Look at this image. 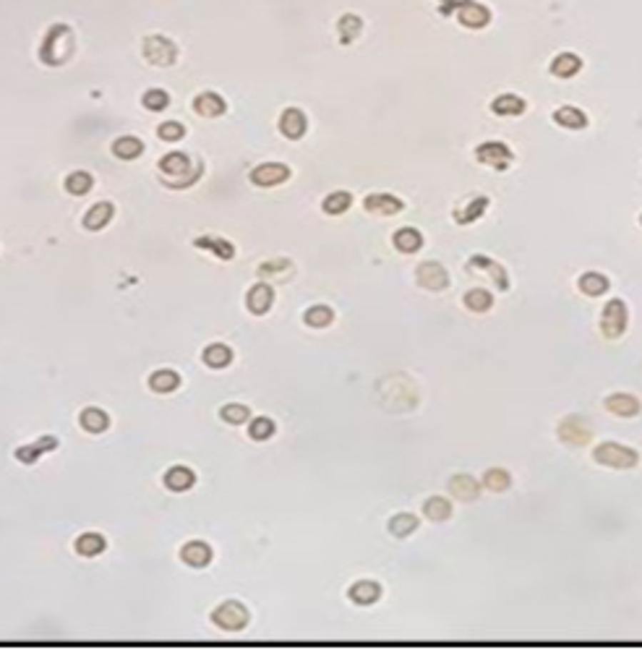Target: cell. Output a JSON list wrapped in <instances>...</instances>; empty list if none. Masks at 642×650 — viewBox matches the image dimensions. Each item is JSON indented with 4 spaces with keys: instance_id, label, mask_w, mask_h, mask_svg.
Wrapping results in <instances>:
<instances>
[{
    "instance_id": "obj_1",
    "label": "cell",
    "mask_w": 642,
    "mask_h": 650,
    "mask_svg": "<svg viewBox=\"0 0 642 650\" xmlns=\"http://www.w3.org/2000/svg\"><path fill=\"white\" fill-rule=\"evenodd\" d=\"M71 53H74V31L66 24H55L53 29L47 31L45 42H42L39 58L47 66H63L71 58Z\"/></svg>"
},
{
    "instance_id": "obj_2",
    "label": "cell",
    "mask_w": 642,
    "mask_h": 650,
    "mask_svg": "<svg viewBox=\"0 0 642 650\" xmlns=\"http://www.w3.org/2000/svg\"><path fill=\"white\" fill-rule=\"evenodd\" d=\"M593 460L598 465H606V468H619V470H627V468H635L640 462V454L632 449V446H624V444H616V441H606V444H598L593 449Z\"/></svg>"
},
{
    "instance_id": "obj_3",
    "label": "cell",
    "mask_w": 642,
    "mask_h": 650,
    "mask_svg": "<svg viewBox=\"0 0 642 650\" xmlns=\"http://www.w3.org/2000/svg\"><path fill=\"white\" fill-rule=\"evenodd\" d=\"M627 321H629V314H627V303L613 298L611 303H606L603 309V316H601V332L608 337V340H616L624 334L627 329Z\"/></svg>"
},
{
    "instance_id": "obj_4",
    "label": "cell",
    "mask_w": 642,
    "mask_h": 650,
    "mask_svg": "<svg viewBox=\"0 0 642 650\" xmlns=\"http://www.w3.org/2000/svg\"><path fill=\"white\" fill-rule=\"evenodd\" d=\"M144 58L151 66H173L175 58H178V47H175L173 39L151 34V37L144 39Z\"/></svg>"
},
{
    "instance_id": "obj_5",
    "label": "cell",
    "mask_w": 642,
    "mask_h": 650,
    "mask_svg": "<svg viewBox=\"0 0 642 650\" xmlns=\"http://www.w3.org/2000/svg\"><path fill=\"white\" fill-rule=\"evenodd\" d=\"M212 621L217 627L227 629V632H238V629H243L249 624V611H246V606H241L238 601H227V604L214 609Z\"/></svg>"
},
{
    "instance_id": "obj_6",
    "label": "cell",
    "mask_w": 642,
    "mask_h": 650,
    "mask_svg": "<svg viewBox=\"0 0 642 650\" xmlns=\"http://www.w3.org/2000/svg\"><path fill=\"white\" fill-rule=\"evenodd\" d=\"M476 157L483 162V165L493 167V170H506V167L512 165V149L506 144H501V141H486V144H481L476 149Z\"/></svg>"
},
{
    "instance_id": "obj_7",
    "label": "cell",
    "mask_w": 642,
    "mask_h": 650,
    "mask_svg": "<svg viewBox=\"0 0 642 650\" xmlns=\"http://www.w3.org/2000/svg\"><path fill=\"white\" fill-rule=\"evenodd\" d=\"M416 280L421 288L436 293V290H444L449 285V274H446V269L438 261H423L416 269Z\"/></svg>"
},
{
    "instance_id": "obj_8",
    "label": "cell",
    "mask_w": 642,
    "mask_h": 650,
    "mask_svg": "<svg viewBox=\"0 0 642 650\" xmlns=\"http://www.w3.org/2000/svg\"><path fill=\"white\" fill-rule=\"evenodd\" d=\"M457 21L468 29H483L486 24L491 21V11L481 3H473V0H462L457 6Z\"/></svg>"
},
{
    "instance_id": "obj_9",
    "label": "cell",
    "mask_w": 642,
    "mask_h": 650,
    "mask_svg": "<svg viewBox=\"0 0 642 650\" xmlns=\"http://www.w3.org/2000/svg\"><path fill=\"white\" fill-rule=\"evenodd\" d=\"M290 178V167L282 165V162H266V165L254 167L251 173V181L261 186V189H269V186H280Z\"/></svg>"
},
{
    "instance_id": "obj_10",
    "label": "cell",
    "mask_w": 642,
    "mask_h": 650,
    "mask_svg": "<svg viewBox=\"0 0 642 650\" xmlns=\"http://www.w3.org/2000/svg\"><path fill=\"white\" fill-rule=\"evenodd\" d=\"M590 436H593V431H590V426L585 424L582 418H577V416L564 418V421L559 424V439L564 441V444L582 446V444H588Z\"/></svg>"
},
{
    "instance_id": "obj_11",
    "label": "cell",
    "mask_w": 642,
    "mask_h": 650,
    "mask_svg": "<svg viewBox=\"0 0 642 650\" xmlns=\"http://www.w3.org/2000/svg\"><path fill=\"white\" fill-rule=\"evenodd\" d=\"M606 410L608 413H613V416H619V418H632V416H637L640 413V400H637L635 394H624V392H616V394H608L606 397Z\"/></svg>"
},
{
    "instance_id": "obj_12",
    "label": "cell",
    "mask_w": 642,
    "mask_h": 650,
    "mask_svg": "<svg viewBox=\"0 0 642 650\" xmlns=\"http://www.w3.org/2000/svg\"><path fill=\"white\" fill-rule=\"evenodd\" d=\"M306 129H309V121H306L303 110H298V107H287L285 113H282V118H280L282 134L295 141V139H301L303 134H306Z\"/></svg>"
},
{
    "instance_id": "obj_13",
    "label": "cell",
    "mask_w": 642,
    "mask_h": 650,
    "mask_svg": "<svg viewBox=\"0 0 642 650\" xmlns=\"http://www.w3.org/2000/svg\"><path fill=\"white\" fill-rule=\"evenodd\" d=\"M274 303V293L269 285H264V282H259V285H254V288L249 290V298H246V306H249L251 314H256V316H261V314H266V311L272 309Z\"/></svg>"
},
{
    "instance_id": "obj_14",
    "label": "cell",
    "mask_w": 642,
    "mask_h": 650,
    "mask_svg": "<svg viewBox=\"0 0 642 650\" xmlns=\"http://www.w3.org/2000/svg\"><path fill=\"white\" fill-rule=\"evenodd\" d=\"M363 206L373 214H397L405 209V204L397 196H392V194H371V196H366Z\"/></svg>"
},
{
    "instance_id": "obj_15",
    "label": "cell",
    "mask_w": 642,
    "mask_h": 650,
    "mask_svg": "<svg viewBox=\"0 0 642 650\" xmlns=\"http://www.w3.org/2000/svg\"><path fill=\"white\" fill-rule=\"evenodd\" d=\"M468 266H470V269H486V272L491 274V280L496 282V288H499V290H509V277H506L504 266L496 264L493 259L476 254V256H473V259L468 261Z\"/></svg>"
},
{
    "instance_id": "obj_16",
    "label": "cell",
    "mask_w": 642,
    "mask_h": 650,
    "mask_svg": "<svg viewBox=\"0 0 642 650\" xmlns=\"http://www.w3.org/2000/svg\"><path fill=\"white\" fill-rule=\"evenodd\" d=\"M449 491H452V496H457L460 501H476L478 494H481V484H478L473 476H452V481H449Z\"/></svg>"
},
{
    "instance_id": "obj_17",
    "label": "cell",
    "mask_w": 642,
    "mask_h": 650,
    "mask_svg": "<svg viewBox=\"0 0 642 650\" xmlns=\"http://www.w3.org/2000/svg\"><path fill=\"white\" fill-rule=\"evenodd\" d=\"M181 559L189 564V567H206L209 561H212V549L206 544H201V541H191V544H186L181 549Z\"/></svg>"
},
{
    "instance_id": "obj_18",
    "label": "cell",
    "mask_w": 642,
    "mask_h": 650,
    "mask_svg": "<svg viewBox=\"0 0 642 650\" xmlns=\"http://www.w3.org/2000/svg\"><path fill=\"white\" fill-rule=\"evenodd\" d=\"M553 123L561 126V129H569V131H580L588 126V115L582 113L580 107H572V105H564L553 113Z\"/></svg>"
},
{
    "instance_id": "obj_19",
    "label": "cell",
    "mask_w": 642,
    "mask_h": 650,
    "mask_svg": "<svg viewBox=\"0 0 642 650\" xmlns=\"http://www.w3.org/2000/svg\"><path fill=\"white\" fill-rule=\"evenodd\" d=\"M350 601L353 604H358V606H371V604H376L378 598H381V585L378 582H371V580H361V582H356L353 588H350Z\"/></svg>"
},
{
    "instance_id": "obj_20",
    "label": "cell",
    "mask_w": 642,
    "mask_h": 650,
    "mask_svg": "<svg viewBox=\"0 0 642 650\" xmlns=\"http://www.w3.org/2000/svg\"><path fill=\"white\" fill-rule=\"evenodd\" d=\"M55 446H58V439H55V436H42V439H37L34 444L19 446V449H16V460H21V462H26V465H31L34 460H39V454L50 452V449H55Z\"/></svg>"
},
{
    "instance_id": "obj_21",
    "label": "cell",
    "mask_w": 642,
    "mask_h": 650,
    "mask_svg": "<svg viewBox=\"0 0 642 650\" xmlns=\"http://www.w3.org/2000/svg\"><path fill=\"white\" fill-rule=\"evenodd\" d=\"M225 99L219 97V94H214V91H206V94H199L196 99H194V110H196L199 115H204V118H217V115L225 113Z\"/></svg>"
},
{
    "instance_id": "obj_22",
    "label": "cell",
    "mask_w": 642,
    "mask_h": 650,
    "mask_svg": "<svg viewBox=\"0 0 642 650\" xmlns=\"http://www.w3.org/2000/svg\"><path fill=\"white\" fill-rule=\"evenodd\" d=\"M194 484H196V476H194V470L191 468L178 465V468H170L165 473V486L170 491H189Z\"/></svg>"
},
{
    "instance_id": "obj_23",
    "label": "cell",
    "mask_w": 642,
    "mask_h": 650,
    "mask_svg": "<svg viewBox=\"0 0 642 650\" xmlns=\"http://www.w3.org/2000/svg\"><path fill=\"white\" fill-rule=\"evenodd\" d=\"M580 69H582V61L580 55L574 53H559L551 63V74L559 76V79H572V76L580 74Z\"/></svg>"
},
{
    "instance_id": "obj_24",
    "label": "cell",
    "mask_w": 642,
    "mask_h": 650,
    "mask_svg": "<svg viewBox=\"0 0 642 650\" xmlns=\"http://www.w3.org/2000/svg\"><path fill=\"white\" fill-rule=\"evenodd\" d=\"M113 214H115V209H113L110 201H99V204H94L89 212H86V217H84V227H86V230H102V227L113 219Z\"/></svg>"
},
{
    "instance_id": "obj_25",
    "label": "cell",
    "mask_w": 642,
    "mask_h": 650,
    "mask_svg": "<svg viewBox=\"0 0 642 650\" xmlns=\"http://www.w3.org/2000/svg\"><path fill=\"white\" fill-rule=\"evenodd\" d=\"M394 246H397V251H402V254H416V251H421V246H423V235L418 233L416 227H402V230L394 233Z\"/></svg>"
},
{
    "instance_id": "obj_26",
    "label": "cell",
    "mask_w": 642,
    "mask_h": 650,
    "mask_svg": "<svg viewBox=\"0 0 642 650\" xmlns=\"http://www.w3.org/2000/svg\"><path fill=\"white\" fill-rule=\"evenodd\" d=\"M577 288L585 295H590V298H598V295H603L608 290V277H603L601 272H585L577 280Z\"/></svg>"
},
{
    "instance_id": "obj_27",
    "label": "cell",
    "mask_w": 642,
    "mask_h": 650,
    "mask_svg": "<svg viewBox=\"0 0 642 650\" xmlns=\"http://www.w3.org/2000/svg\"><path fill=\"white\" fill-rule=\"evenodd\" d=\"M178 384H181V376L170 369H159L149 376V386L154 392L167 394V392H173V389H178Z\"/></svg>"
},
{
    "instance_id": "obj_28",
    "label": "cell",
    "mask_w": 642,
    "mask_h": 650,
    "mask_svg": "<svg viewBox=\"0 0 642 650\" xmlns=\"http://www.w3.org/2000/svg\"><path fill=\"white\" fill-rule=\"evenodd\" d=\"M525 99L517 97V94H501L491 102V110L496 115H522L525 113Z\"/></svg>"
},
{
    "instance_id": "obj_29",
    "label": "cell",
    "mask_w": 642,
    "mask_h": 650,
    "mask_svg": "<svg viewBox=\"0 0 642 650\" xmlns=\"http://www.w3.org/2000/svg\"><path fill=\"white\" fill-rule=\"evenodd\" d=\"M486 209H488V196H478V199H473L465 209H457V212H454V222L470 225V222H476L478 217H483Z\"/></svg>"
},
{
    "instance_id": "obj_30",
    "label": "cell",
    "mask_w": 642,
    "mask_h": 650,
    "mask_svg": "<svg viewBox=\"0 0 642 650\" xmlns=\"http://www.w3.org/2000/svg\"><path fill=\"white\" fill-rule=\"evenodd\" d=\"M423 514L433 522H444L452 517V501H446L444 496H431L423 504Z\"/></svg>"
},
{
    "instance_id": "obj_31",
    "label": "cell",
    "mask_w": 642,
    "mask_h": 650,
    "mask_svg": "<svg viewBox=\"0 0 642 650\" xmlns=\"http://www.w3.org/2000/svg\"><path fill=\"white\" fill-rule=\"evenodd\" d=\"M418 530V517L410 512H402V514H394L392 520H389V533H392L394 538H408L410 533H416Z\"/></svg>"
},
{
    "instance_id": "obj_32",
    "label": "cell",
    "mask_w": 642,
    "mask_h": 650,
    "mask_svg": "<svg viewBox=\"0 0 642 650\" xmlns=\"http://www.w3.org/2000/svg\"><path fill=\"white\" fill-rule=\"evenodd\" d=\"M361 29H363L361 16L345 14L340 19V24H337V31H340V42H342V45H350V42H353V39L361 34Z\"/></svg>"
},
{
    "instance_id": "obj_33",
    "label": "cell",
    "mask_w": 642,
    "mask_h": 650,
    "mask_svg": "<svg viewBox=\"0 0 642 650\" xmlns=\"http://www.w3.org/2000/svg\"><path fill=\"white\" fill-rule=\"evenodd\" d=\"M465 306H468L470 311H476V314H486V311L493 306V295L483 288L468 290V293H465Z\"/></svg>"
},
{
    "instance_id": "obj_34",
    "label": "cell",
    "mask_w": 642,
    "mask_h": 650,
    "mask_svg": "<svg viewBox=\"0 0 642 650\" xmlns=\"http://www.w3.org/2000/svg\"><path fill=\"white\" fill-rule=\"evenodd\" d=\"M76 551L81 556H97V554L105 551V538L99 533H84L79 541H76Z\"/></svg>"
},
{
    "instance_id": "obj_35",
    "label": "cell",
    "mask_w": 642,
    "mask_h": 650,
    "mask_svg": "<svg viewBox=\"0 0 642 650\" xmlns=\"http://www.w3.org/2000/svg\"><path fill=\"white\" fill-rule=\"evenodd\" d=\"M189 157L186 154H181V151H173V154H167V157L159 159V170L165 175H186L189 173Z\"/></svg>"
},
{
    "instance_id": "obj_36",
    "label": "cell",
    "mask_w": 642,
    "mask_h": 650,
    "mask_svg": "<svg viewBox=\"0 0 642 650\" xmlns=\"http://www.w3.org/2000/svg\"><path fill=\"white\" fill-rule=\"evenodd\" d=\"M483 486L488 489V491L501 494V491H506V489L512 486V476H509L506 470H501V468H491V470H486Z\"/></svg>"
},
{
    "instance_id": "obj_37",
    "label": "cell",
    "mask_w": 642,
    "mask_h": 650,
    "mask_svg": "<svg viewBox=\"0 0 642 650\" xmlns=\"http://www.w3.org/2000/svg\"><path fill=\"white\" fill-rule=\"evenodd\" d=\"M233 361V350L227 348V345H209V348L204 350V363L206 366H212V369H225L227 363Z\"/></svg>"
},
{
    "instance_id": "obj_38",
    "label": "cell",
    "mask_w": 642,
    "mask_h": 650,
    "mask_svg": "<svg viewBox=\"0 0 642 650\" xmlns=\"http://www.w3.org/2000/svg\"><path fill=\"white\" fill-rule=\"evenodd\" d=\"M81 426L86 429V431H91V434H99V431H105L107 429V424H110V418L102 413V410H97V408H86L81 413Z\"/></svg>"
},
{
    "instance_id": "obj_39",
    "label": "cell",
    "mask_w": 642,
    "mask_h": 650,
    "mask_svg": "<svg viewBox=\"0 0 642 650\" xmlns=\"http://www.w3.org/2000/svg\"><path fill=\"white\" fill-rule=\"evenodd\" d=\"M113 151H115V157H121V159H136L144 151V144L136 136H123L113 144Z\"/></svg>"
},
{
    "instance_id": "obj_40",
    "label": "cell",
    "mask_w": 642,
    "mask_h": 650,
    "mask_svg": "<svg viewBox=\"0 0 642 650\" xmlns=\"http://www.w3.org/2000/svg\"><path fill=\"white\" fill-rule=\"evenodd\" d=\"M350 204H353V196H350L348 191H334V194H329V196L324 199V212L326 214H342L348 212Z\"/></svg>"
},
{
    "instance_id": "obj_41",
    "label": "cell",
    "mask_w": 642,
    "mask_h": 650,
    "mask_svg": "<svg viewBox=\"0 0 642 650\" xmlns=\"http://www.w3.org/2000/svg\"><path fill=\"white\" fill-rule=\"evenodd\" d=\"M306 324L314 326V329H321V326H329L334 319V311L329 309V306H311L309 311H306Z\"/></svg>"
},
{
    "instance_id": "obj_42",
    "label": "cell",
    "mask_w": 642,
    "mask_h": 650,
    "mask_svg": "<svg viewBox=\"0 0 642 650\" xmlns=\"http://www.w3.org/2000/svg\"><path fill=\"white\" fill-rule=\"evenodd\" d=\"M196 246H199V249H212L214 256L225 259V261H227V259H233V256H235L233 243L219 241V238H196Z\"/></svg>"
},
{
    "instance_id": "obj_43",
    "label": "cell",
    "mask_w": 642,
    "mask_h": 650,
    "mask_svg": "<svg viewBox=\"0 0 642 650\" xmlns=\"http://www.w3.org/2000/svg\"><path fill=\"white\" fill-rule=\"evenodd\" d=\"M91 175L84 173V170H76V173H71L69 178H66V191L69 194H74V196H84L86 191L91 189Z\"/></svg>"
},
{
    "instance_id": "obj_44",
    "label": "cell",
    "mask_w": 642,
    "mask_h": 650,
    "mask_svg": "<svg viewBox=\"0 0 642 650\" xmlns=\"http://www.w3.org/2000/svg\"><path fill=\"white\" fill-rule=\"evenodd\" d=\"M259 274H261V277H280V280H285V277H290V274H293V264H290V261H285V259H277V261H266V264L259 266Z\"/></svg>"
},
{
    "instance_id": "obj_45",
    "label": "cell",
    "mask_w": 642,
    "mask_h": 650,
    "mask_svg": "<svg viewBox=\"0 0 642 650\" xmlns=\"http://www.w3.org/2000/svg\"><path fill=\"white\" fill-rule=\"evenodd\" d=\"M249 434H251V439L264 441V439H269L274 434V421L272 418H254L249 426Z\"/></svg>"
},
{
    "instance_id": "obj_46",
    "label": "cell",
    "mask_w": 642,
    "mask_h": 650,
    "mask_svg": "<svg viewBox=\"0 0 642 650\" xmlns=\"http://www.w3.org/2000/svg\"><path fill=\"white\" fill-rule=\"evenodd\" d=\"M167 105H170V97H167V91L149 89L146 94H144V107H146V110H151V113H159V110H165Z\"/></svg>"
},
{
    "instance_id": "obj_47",
    "label": "cell",
    "mask_w": 642,
    "mask_h": 650,
    "mask_svg": "<svg viewBox=\"0 0 642 650\" xmlns=\"http://www.w3.org/2000/svg\"><path fill=\"white\" fill-rule=\"evenodd\" d=\"M219 416L225 418L227 424H233V426H241V424H246L251 418V413H249V408L246 405H225L222 408V413Z\"/></svg>"
},
{
    "instance_id": "obj_48",
    "label": "cell",
    "mask_w": 642,
    "mask_h": 650,
    "mask_svg": "<svg viewBox=\"0 0 642 650\" xmlns=\"http://www.w3.org/2000/svg\"><path fill=\"white\" fill-rule=\"evenodd\" d=\"M157 134H159V139H162V141H178V139H183L186 129H183L181 123L167 121V123H162V126H159Z\"/></svg>"
},
{
    "instance_id": "obj_49",
    "label": "cell",
    "mask_w": 642,
    "mask_h": 650,
    "mask_svg": "<svg viewBox=\"0 0 642 650\" xmlns=\"http://www.w3.org/2000/svg\"><path fill=\"white\" fill-rule=\"evenodd\" d=\"M441 3H444V8H441V14H444V16H449V14H452V11H454V8L460 6L462 0H441Z\"/></svg>"
},
{
    "instance_id": "obj_50",
    "label": "cell",
    "mask_w": 642,
    "mask_h": 650,
    "mask_svg": "<svg viewBox=\"0 0 642 650\" xmlns=\"http://www.w3.org/2000/svg\"><path fill=\"white\" fill-rule=\"evenodd\" d=\"M640 225H642V217H640Z\"/></svg>"
}]
</instances>
